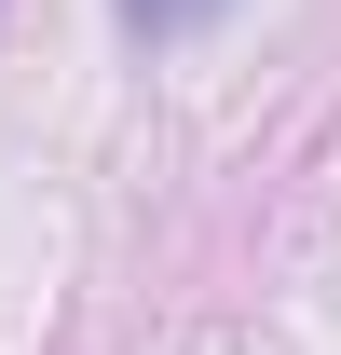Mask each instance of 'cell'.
Here are the masks:
<instances>
[{"instance_id":"obj_1","label":"cell","mask_w":341,"mask_h":355,"mask_svg":"<svg viewBox=\"0 0 341 355\" xmlns=\"http://www.w3.org/2000/svg\"><path fill=\"white\" fill-rule=\"evenodd\" d=\"M110 14H123L137 42H191V28H218L232 0H110Z\"/></svg>"}]
</instances>
